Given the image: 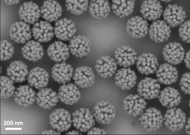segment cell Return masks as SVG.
<instances>
[{"mask_svg":"<svg viewBox=\"0 0 190 135\" xmlns=\"http://www.w3.org/2000/svg\"><path fill=\"white\" fill-rule=\"evenodd\" d=\"M91 112L95 120L101 124L110 123L115 118L116 113L113 105L103 100L97 102Z\"/></svg>","mask_w":190,"mask_h":135,"instance_id":"obj_1","label":"cell"},{"mask_svg":"<svg viewBox=\"0 0 190 135\" xmlns=\"http://www.w3.org/2000/svg\"><path fill=\"white\" fill-rule=\"evenodd\" d=\"M72 124L80 132H87L95 124L94 118L89 109L81 108L72 114Z\"/></svg>","mask_w":190,"mask_h":135,"instance_id":"obj_2","label":"cell"},{"mask_svg":"<svg viewBox=\"0 0 190 135\" xmlns=\"http://www.w3.org/2000/svg\"><path fill=\"white\" fill-rule=\"evenodd\" d=\"M49 122L51 127L60 133L67 131L72 124L70 114L66 110L60 108L54 110L50 115Z\"/></svg>","mask_w":190,"mask_h":135,"instance_id":"obj_3","label":"cell"},{"mask_svg":"<svg viewBox=\"0 0 190 135\" xmlns=\"http://www.w3.org/2000/svg\"><path fill=\"white\" fill-rule=\"evenodd\" d=\"M149 24L142 17L136 16L129 19L126 29L128 34L132 37L140 39L144 37L148 32Z\"/></svg>","mask_w":190,"mask_h":135,"instance_id":"obj_4","label":"cell"},{"mask_svg":"<svg viewBox=\"0 0 190 135\" xmlns=\"http://www.w3.org/2000/svg\"><path fill=\"white\" fill-rule=\"evenodd\" d=\"M69 41L68 46L70 52L76 57L86 56L90 51V41L83 35L74 36Z\"/></svg>","mask_w":190,"mask_h":135,"instance_id":"obj_5","label":"cell"},{"mask_svg":"<svg viewBox=\"0 0 190 135\" xmlns=\"http://www.w3.org/2000/svg\"><path fill=\"white\" fill-rule=\"evenodd\" d=\"M58 95L59 100L68 105L77 103L81 98V93L79 87L72 83L63 84L58 90Z\"/></svg>","mask_w":190,"mask_h":135,"instance_id":"obj_6","label":"cell"},{"mask_svg":"<svg viewBox=\"0 0 190 135\" xmlns=\"http://www.w3.org/2000/svg\"><path fill=\"white\" fill-rule=\"evenodd\" d=\"M54 35L58 39L69 41L74 36L76 29L74 22L66 18L61 19L56 22L54 28Z\"/></svg>","mask_w":190,"mask_h":135,"instance_id":"obj_7","label":"cell"},{"mask_svg":"<svg viewBox=\"0 0 190 135\" xmlns=\"http://www.w3.org/2000/svg\"><path fill=\"white\" fill-rule=\"evenodd\" d=\"M114 79L118 87L122 90H128L132 88L136 83L137 76L130 67L122 68L117 71Z\"/></svg>","mask_w":190,"mask_h":135,"instance_id":"obj_8","label":"cell"},{"mask_svg":"<svg viewBox=\"0 0 190 135\" xmlns=\"http://www.w3.org/2000/svg\"><path fill=\"white\" fill-rule=\"evenodd\" d=\"M72 79L75 84L78 87L86 88L94 84L95 76L91 68L81 66L74 70Z\"/></svg>","mask_w":190,"mask_h":135,"instance_id":"obj_9","label":"cell"},{"mask_svg":"<svg viewBox=\"0 0 190 135\" xmlns=\"http://www.w3.org/2000/svg\"><path fill=\"white\" fill-rule=\"evenodd\" d=\"M160 87L157 79L146 77L138 83L137 91L139 95L148 100L156 97L160 92Z\"/></svg>","mask_w":190,"mask_h":135,"instance_id":"obj_10","label":"cell"},{"mask_svg":"<svg viewBox=\"0 0 190 135\" xmlns=\"http://www.w3.org/2000/svg\"><path fill=\"white\" fill-rule=\"evenodd\" d=\"M117 65L114 58L108 56H102L96 60L94 68L98 75L101 77L107 78L115 74Z\"/></svg>","mask_w":190,"mask_h":135,"instance_id":"obj_11","label":"cell"},{"mask_svg":"<svg viewBox=\"0 0 190 135\" xmlns=\"http://www.w3.org/2000/svg\"><path fill=\"white\" fill-rule=\"evenodd\" d=\"M30 25L22 21L16 22L9 30L11 39L18 44H24L32 38Z\"/></svg>","mask_w":190,"mask_h":135,"instance_id":"obj_12","label":"cell"},{"mask_svg":"<svg viewBox=\"0 0 190 135\" xmlns=\"http://www.w3.org/2000/svg\"><path fill=\"white\" fill-rule=\"evenodd\" d=\"M32 36L38 42L46 43L51 41L54 35L53 27L49 22L41 20L36 22L31 29Z\"/></svg>","mask_w":190,"mask_h":135,"instance_id":"obj_13","label":"cell"},{"mask_svg":"<svg viewBox=\"0 0 190 135\" xmlns=\"http://www.w3.org/2000/svg\"><path fill=\"white\" fill-rule=\"evenodd\" d=\"M164 60L171 65L181 63L184 58V50L182 46L176 42L166 45L163 51Z\"/></svg>","mask_w":190,"mask_h":135,"instance_id":"obj_14","label":"cell"},{"mask_svg":"<svg viewBox=\"0 0 190 135\" xmlns=\"http://www.w3.org/2000/svg\"><path fill=\"white\" fill-rule=\"evenodd\" d=\"M170 29L164 20L153 21L148 28V35L155 42H161L168 40L171 32Z\"/></svg>","mask_w":190,"mask_h":135,"instance_id":"obj_15","label":"cell"},{"mask_svg":"<svg viewBox=\"0 0 190 135\" xmlns=\"http://www.w3.org/2000/svg\"><path fill=\"white\" fill-rule=\"evenodd\" d=\"M157 61L153 54L144 53L137 57L135 63L139 72L142 75H148L156 72L159 65Z\"/></svg>","mask_w":190,"mask_h":135,"instance_id":"obj_16","label":"cell"},{"mask_svg":"<svg viewBox=\"0 0 190 135\" xmlns=\"http://www.w3.org/2000/svg\"><path fill=\"white\" fill-rule=\"evenodd\" d=\"M74 69L71 65L65 61L56 63L51 69L53 79L59 84H65L72 78Z\"/></svg>","mask_w":190,"mask_h":135,"instance_id":"obj_17","label":"cell"},{"mask_svg":"<svg viewBox=\"0 0 190 135\" xmlns=\"http://www.w3.org/2000/svg\"><path fill=\"white\" fill-rule=\"evenodd\" d=\"M137 57L136 52L129 46L118 47L114 53V59L118 65L122 68H128L134 65Z\"/></svg>","mask_w":190,"mask_h":135,"instance_id":"obj_18","label":"cell"},{"mask_svg":"<svg viewBox=\"0 0 190 135\" xmlns=\"http://www.w3.org/2000/svg\"><path fill=\"white\" fill-rule=\"evenodd\" d=\"M40 12L38 5L30 1L24 2L20 6L18 14L25 23L34 25L41 16Z\"/></svg>","mask_w":190,"mask_h":135,"instance_id":"obj_19","label":"cell"},{"mask_svg":"<svg viewBox=\"0 0 190 135\" xmlns=\"http://www.w3.org/2000/svg\"><path fill=\"white\" fill-rule=\"evenodd\" d=\"M123 103L127 112L134 117L143 113L146 104L144 99L137 94L128 95L124 98Z\"/></svg>","mask_w":190,"mask_h":135,"instance_id":"obj_20","label":"cell"},{"mask_svg":"<svg viewBox=\"0 0 190 135\" xmlns=\"http://www.w3.org/2000/svg\"><path fill=\"white\" fill-rule=\"evenodd\" d=\"M40 9L42 17L49 22L57 21L61 16L63 11L61 6L55 0L44 1Z\"/></svg>","mask_w":190,"mask_h":135,"instance_id":"obj_21","label":"cell"},{"mask_svg":"<svg viewBox=\"0 0 190 135\" xmlns=\"http://www.w3.org/2000/svg\"><path fill=\"white\" fill-rule=\"evenodd\" d=\"M49 78V74L45 70L37 67L30 71L27 79L30 86L40 90L47 86Z\"/></svg>","mask_w":190,"mask_h":135,"instance_id":"obj_22","label":"cell"},{"mask_svg":"<svg viewBox=\"0 0 190 135\" xmlns=\"http://www.w3.org/2000/svg\"><path fill=\"white\" fill-rule=\"evenodd\" d=\"M12 96L15 102L20 105L26 107L34 102L36 94L29 86L20 85L16 88Z\"/></svg>","mask_w":190,"mask_h":135,"instance_id":"obj_23","label":"cell"},{"mask_svg":"<svg viewBox=\"0 0 190 135\" xmlns=\"http://www.w3.org/2000/svg\"><path fill=\"white\" fill-rule=\"evenodd\" d=\"M48 56L52 61L57 63L65 61L70 57L68 46L60 41L51 44L47 50Z\"/></svg>","mask_w":190,"mask_h":135,"instance_id":"obj_24","label":"cell"},{"mask_svg":"<svg viewBox=\"0 0 190 135\" xmlns=\"http://www.w3.org/2000/svg\"><path fill=\"white\" fill-rule=\"evenodd\" d=\"M6 75L14 82L25 81L28 75L27 66L20 60L12 62L6 69Z\"/></svg>","mask_w":190,"mask_h":135,"instance_id":"obj_25","label":"cell"},{"mask_svg":"<svg viewBox=\"0 0 190 135\" xmlns=\"http://www.w3.org/2000/svg\"><path fill=\"white\" fill-rule=\"evenodd\" d=\"M36 100L37 104L42 108L50 109L57 104L59 101L58 94L49 88H43L36 94Z\"/></svg>","mask_w":190,"mask_h":135,"instance_id":"obj_26","label":"cell"},{"mask_svg":"<svg viewBox=\"0 0 190 135\" xmlns=\"http://www.w3.org/2000/svg\"><path fill=\"white\" fill-rule=\"evenodd\" d=\"M162 7L157 0H146L143 2L140 12L146 20L156 21L159 18L163 13Z\"/></svg>","mask_w":190,"mask_h":135,"instance_id":"obj_27","label":"cell"},{"mask_svg":"<svg viewBox=\"0 0 190 135\" xmlns=\"http://www.w3.org/2000/svg\"><path fill=\"white\" fill-rule=\"evenodd\" d=\"M21 51L24 58L33 62L41 59L44 54L42 46L39 42L34 40L26 42L22 48Z\"/></svg>","mask_w":190,"mask_h":135,"instance_id":"obj_28","label":"cell"},{"mask_svg":"<svg viewBox=\"0 0 190 135\" xmlns=\"http://www.w3.org/2000/svg\"><path fill=\"white\" fill-rule=\"evenodd\" d=\"M176 68L167 63L161 65L156 71L158 80L161 84L170 85L175 82L177 79Z\"/></svg>","mask_w":190,"mask_h":135,"instance_id":"obj_29","label":"cell"},{"mask_svg":"<svg viewBox=\"0 0 190 135\" xmlns=\"http://www.w3.org/2000/svg\"><path fill=\"white\" fill-rule=\"evenodd\" d=\"M88 8L90 15L97 19L107 17L111 11L110 5L108 0H90Z\"/></svg>","mask_w":190,"mask_h":135,"instance_id":"obj_30","label":"cell"},{"mask_svg":"<svg viewBox=\"0 0 190 135\" xmlns=\"http://www.w3.org/2000/svg\"><path fill=\"white\" fill-rule=\"evenodd\" d=\"M134 0H113L111 9L116 15L120 18L128 16L134 11Z\"/></svg>","mask_w":190,"mask_h":135,"instance_id":"obj_31","label":"cell"},{"mask_svg":"<svg viewBox=\"0 0 190 135\" xmlns=\"http://www.w3.org/2000/svg\"><path fill=\"white\" fill-rule=\"evenodd\" d=\"M158 98L163 105H166L169 103V105L172 107L180 103L181 97L176 89L168 86L160 92Z\"/></svg>","mask_w":190,"mask_h":135,"instance_id":"obj_32","label":"cell"},{"mask_svg":"<svg viewBox=\"0 0 190 135\" xmlns=\"http://www.w3.org/2000/svg\"><path fill=\"white\" fill-rule=\"evenodd\" d=\"M89 4L88 0H67L65 5L68 11L74 15H79L87 11Z\"/></svg>","mask_w":190,"mask_h":135,"instance_id":"obj_33","label":"cell"},{"mask_svg":"<svg viewBox=\"0 0 190 135\" xmlns=\"http://www.w3.org/2000/svg\"><path fill=\"white\" fill-rule=\"evenodd\" d=\"M14 82L8 77H0V96L2 98H8L13 96L15 90Z\"/></svg>","mask_w":190,"mask_h":135,"instance_id":"obj_34","label":"cell"},{"mask_svg":"<svg viewBox=\"0 0 190 135\" xmlns=\"http://www.w3.org/2000/svg\"><path fill=\"white\" fill-rule=\"evenodd\" d=\"M14 52V47L12 44L6 40L0 42V60L5 61L9 60Z\"/></svg>","mask_w":190,"mask_h":135,"instance_id":"obj_35","label":"cell"},{"mask_svg":"<svg viewBox=\"0 0 190 135\" xmlns=\"http://www.w3.org/2000/svg\"><path fill=\"white\" fill-rule=\"evenodd\" d=\"M189 21L184 22L180 25L179 30V35L184 42H190V23Z\"/></svg>","mask_w":190,"mask_h":135,"instance_id":"obj_36","label":"cell"},{"mask_svg":"<svg viewBox=\"0 0 190 135\" xmlns=\"http://www.w3.org/2000/svg\"><path fill=\"white\" fill-rule=\"evenodd\" d=\"M179 85L182 91L185 94H190V73L183 74L181 78Z\"/></svg>","mask_w":190,"mask_h":135,"instance_id":"obj_37","label":"cell"},{"mask_svg":"<svg viewBox=\"0 0 190 135\" xmlns=\"http://www.w3.org/2000/svg\"><path fill=\"white\" fill-rule=\"evenodd\" d=\"M87 132V134L88 135H102L106 134V132L103 129L93 127L90 129Z\"/></svg>","mask_w":190,"mask_h":135,"instance_id":"obj_38","label":"cell"},{"mask_svg":"<svg viewBox=\"0 0 190 135\" xmlns=\"http://www.w3.org/2000/svg\"><path fill=\"white\" fill-rule=\"evenodd\" d=\"M184 62L185 64L186 67L190 69V51H188L185 54V56L184 59Z\"/></svg>","mask_w":190,"mask_h":135,"instance_id":"obj_39","label":"cell"},{"mask_svg":"<svg viewBox=\"0 0 190 135\" xmlns=\"http://www.w3.org/2000/svg\"><path fill=\"white\" fill-rule=\"evenodd\" d=\"M43 134L47 135H59L61 134V133L58 132L55 130L50 129L48 130H45L42 132Z\"/></svg>","mask_w":190,"mask_h":135,"instance_id":"obj_40","label":"cell"},{"mask_svg":"<svg viewBox=\"0 0 190 135\" xmlns=\"http://www.w3.org/2000/svg\"><path fill=\"white\" fill-rule=\"evenodd\" d=\"M4 1L8 5L16 4L19 2V1L18 0H5Z\"/></svg>","mask_w":190,"mask_h":135,"instance_id":"obj_41","label":"cell"},{"mask_svg":"<svg viewBox=\"0 0 190 135\" xmlns=\"http://www.w3.org/2000/svg\"><path fill=\"white\" fill-rule=\"evenodd\" d=\"M65 134L66 135H79L82 134H80V132L78 130L74 129L66 133Z\"/></svg>","mask_w":190,"mask_h":135,"instance_id":"obj_42","label":"cell"}]
</instances>
